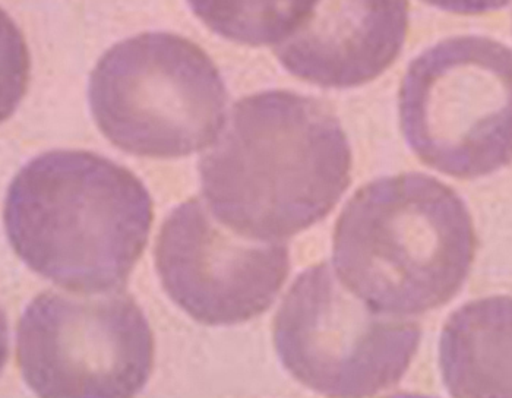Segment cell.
I'll use <instances>...</instances> for the list:
<instances>
[{
  "label": "cell",
  "instance_id": "cell-4",
  "mask_svg": "<svg viewBox=\"0 0 512 398\" xmlns=\"http://www.w3.org/2000/svg\"><path fill=\"white\" fill-rule=\"evenodd\" d=\"M100 131L135 156H189L226 125V85L210 56L178 34L142 33L107 50L91 72Z\"/></svg>",
  "mask_w": 512,
  "mask_h": 398
},
{
  "label": "cell",
  "instance_id": "cell-8",
  "mask_svg": "<svg viewBox=\"0 0 512 398\" xmlns=\"http://www.w3.org/2000/svg\"><path fill=\"white\" fill-rule=\"evenodd\" d=\"M164 290L205 325H235L264 314L289 276L286 243L236 235L192 198L170 213L156 242Z\"/></svg>",
  "mask_w": 512,
  "mask_h": 398
},
{
  "label": "cell",
  "instance_id": "cell-11",
  "mask_svg": "<svg viewBox=\"0 0 512 398\" xmlns=\"http://www.w3.org/2000/svg\"><path fill=\"white\" fill-rule=\"evenodd\" d=\"M191 6L205 24L227 39L276 47L296 30L311 2H197Z\"/></svg>",
  "mask_w": 512,
  "mask_h": 398
},
{
  "label": "cell",
  "instance_id": "cell-7",
  "mask_svg": "<svg viewBox=\"0 0 512 398\" xmlns=\"http://www.w3.org/2000/svg\"><path fill=\"white\" fill-rule=\"evenodd\" d=\"M154 358L153 331L128 293L49 290L18 322V368L39 398H135Z\"/></svg>",
  "mask_w": 512,
  "mask_h": 398
},
{
  "label": "cell",
  "instance_id": "cell-12",
  "mask_svg": "<svg viewBox=\"0 0 512 398\" xmlns=\"http://www.w3.org/2000/svg\"><path fill=\"white\" fill-rule=\"evenodd\" d=\"M385 398H434V397L422 396V394H414V393H397V394H393V396L385 397Z\"/></svg>",
  "mask_w": 512,
  "mask_h": 398
},
{
  "label": "cell",
  "instance_id": "cell-6",
  "mask_svg": "<svg viewBox=\"0 0 512 398\" xmlns=\"http://www.w3.org/2000/svg\"><path fill=\"white\" fill-rule=\"evenodd\" d=\"M284 368L327 398H371L406 374L422 330L413 319L376 311L330 265L297 277L274 318Z\"/></svg>",
  "mask_w": 512,
  "mask_h": 398
},
{
  "label": "cell",
  "instance_id": "cell-5",
  "mask_svg": "<svg viewBox=\"0 0 512 398\" xmlns=\"http://www.w3.org/2000/svg\"><path fill=\"white\" fill-rule=\"evenodd\" d=\"M400 125L417 159L476 179L512 163V49L485 36L438 41L400 87Z\"/></svg>",
  "mask_w": 512,
  "mask_h": 398
},
{
  "label": "cell",
  "instance_id": "cell-10",
  "mask_svg": "<svg viewBox=\"0 0 512 398\" xmlns=\"http://www.w3.org/2000/svg\"><path fill=\"white\" fill-rule=\"evenodd\" d=\"M453 398H512V298L489 296L453 312L439 341Z\"/></svg>",
  "mask_w": 512,
  "mask_h": 398
},
{
  "label": "cell",
  "instance_id": "cell-1",
  "mask_svg": "<svg viewBox=\"0 0 512 398\" xmlns=\"http://www.w3.org/2000/svg\"><path fill=\"white\" fill-rule=\"evenodd\" d=\"M352 150L324 101L287 90L237 101L199 161L202 192L224 227L283 243L327 217L350 185Z\"/></svg>",
  "mask_w": 512,
  "mask_h": 398
},
{
  "label": "cell",
  "instance_id": "cell-2",
  "mask_svg": "<svg viewBox=\"0 0 512 398\" xmlns=\"http://www.w3.org/2000/svg\"><path fill=\"white\" fill-rule=\"evenodd\" d=\"M151 223L153 201L137 176L88 151H50L28 161L5 204L6 232L18 257L81 295L125 286Z\"/></svg>",
  "mask_w": 512,
  "mask_h": 398
},
{
  "label": "cell",
  "instance_id": "cell-3",
  "mask_svg": "<svg viewBox=\"0 0 512 398\" xmlns=\"http://www.w3.org/2000/svg\"><path fill=\"white\" fill-rule=\"evenodd\" d=\"M476 233L451 186L410 172L357 189L337 220L334 268L363 302L395 317L441 308L472 268Z\"/></svg>",
  "mask_w": 512,
  "mask_h": 398
},
{
  "label": "cell",
  "instance_id": "cell-9",
  "mask_svg": "<svg viewBox=\"0 0 512 398\" xmlns=\"http://www.w3.org/2000/svg\"><path fill=\"white\" fill-rule=\"evenodd\" d=\"M407 27L406 2H311L306 17L274 53L302 80L321 87H357L393 65Z\"/></svg>",
  "mask_w": 512,
  "mask_h": 398
}]
</instances>
